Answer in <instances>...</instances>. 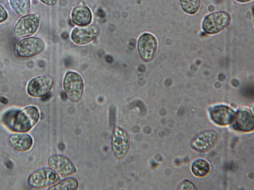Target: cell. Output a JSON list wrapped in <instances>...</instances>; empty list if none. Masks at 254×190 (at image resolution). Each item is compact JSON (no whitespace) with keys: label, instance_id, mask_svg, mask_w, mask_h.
Wrapping results in <instances>:
<instances>
[{"label":"cell","instance_id":"cell-1","mask_svg":"<svg viewBox=\"0 0 254 190\" xmlns=\"http://www.w3.org/2000/svg\"><path fill=\"white\" fill-rule=\"evenodd\" d=\"M39 119V111L34 106H29L21 110H9L2 117L4 124L10 130L19 133L31 130Z\"/></svg>","mask_w":254,"mask_h":190},{"label":"cell","instance_id":"cell-2","mask_svg":"<svg viewBox=\"0 0 254 190\" xmlns=\"http://www.w3.org/2000/svg\"><path fill=\"white\" fill-rule=\"evenodd\" d=\"M59 180L57 173L51 168H42L29 176L28 183L31 187L40 189L51 186Z\"/></svg>","mask_w":254,"mask_h":190},{"label":"cell","instance_id":"cell-3","mask_svg":"<svg viewBox=\"0 0 254 190\" xmlns=\"http://www.w3.org/2000/svg\"><path fill=\"white\" fill-rule=\"evenodd\" d=\"M230 16L224 11L212 13L207 15L202 22L204 31L209 34L218 33L224 29L229 24Z\"/></svg>","mask_w":254,"mask_h":190},{"label":"cell","instance_id":"cell-4","mask_svg":"<svg viewBox=\"0 0 254 190\" xmlns=\"http://www.w3.org/2000/svg\"><path fill=\"white\" fill-rule=\"evenodd\" d=\"M64 87L71 101L77 102L81 98L84 84L81 77L77 73L68 72L66 73L64 81Z\"/></svg>","mask_w":254,"mask_h":190},{"label":"cell","instance_id":"cell-5","mask_svg":"<svg viewBox=\"0 0 254 190\" xmlns=\"http://www.w3.org/2000/svg\"><path fill=\"white\" fill-rule=\"evenodd\" d=\"M43 40L36 37H29L20 40L16 46L17 54L22 57H30L41 53L45 48Z\"/></svg>","mask_w":254,"mask_h":190},{"label":"cell","instance_id":"cell-6","mask_svg":"<svg viewBox=\"0 0 254 190\" xmlns=\"http://www.w3.org/2000/svg\"><path fill=\"white\" fill-rule=\"evenodd\" d=\"M130 145L129 138L127 134L122 129L116 127L113 132L112 148L114 156L122 160L127 155Z\"/></svg>","mask_w":254,"mask_h":190},{"label":"cell","instance_id":"cell-7","mask_svg":"<svg viewBox=\"0 0 254 190\" xmlns=\"http://www.w3.org/2000/svg\"><path fill=\"white\" fill-rule=\"evenodd\" d=\"M39 24V17L35 14H30L21 17L15 24L13 32L18 38L31 36L37 31Z\"/></svg>","mask_w":254,"mask_h":190},{"label":"cell","instance_id":"cell-8","mask_svg":"<svg viewBox=\"0 0 254 190\" xmlns=\"http://www.w3.org/2000/svg\"><path fill=\"white\" fill-rule=\"evenodd\" d=\"M54 85V80L49 76L36 77L32 79L27 86L28 94L33 97H43L47 95Z\"/></svg>","mask_w":254,"mask_h":190},{"label":"cell","instance_id":"cell-9","mask_svg":"<svg viewBox=\"0 0 254 190\" xmlns=\"http://www.w3.org/2000/svg\"><path fill=\"white\" fill-rule=\"evenodd\" d=\"M137 48L142 59L149 61L153 58L157 48L156 39L152 34H143L139 38Z\"/></svg>","mask_w":254,"mask_h":190},{"label":"cell","instance_id":"cell-10","mask_svg":"<svg viewBox=\"0 0 254 190\" xmlns=\"http://www.w3.org/2000/svg\"><path fill=\"white\" fill-rule=\"evenodd\" d=\"M218 134L213 130H207L200 133L191 141L190 145L194 149L200 152L207 151L216 143Z\"/></svg>","mask_w":254,"mask_h":190},{"label":"cell","instance_id":"cell-11","mask_svg":"<svg viewBox=\"0 0 254 190\" xmlns=\"http://www.w3.org/2000/svg\"><path fill=\"white\" fill-rule=\"evenodd\" d=\"M50 167L62 177H67L76 172L72 162L66 157L59 155L51 156L48 159Z\"/></svg>","mask_w":254,"mask_h":190},{"label":"cell","instance_id":"cell-12","mask_svg":"<svg viewBox=\"0 0 254 190\" xmlns=\"http://www.w3.org/2000/svg\"><path fill=\"white\" fill-rule=\"evenodd\" d=\"M99 29L95 25L75 28L71 33V39L76 44L85 45L94 40L99 34Z\"/></svg>","mask_w":254,"mask_h":190},{"label":"cell","instance_id":"cell-13","mask_svg":"<svg viewBox=\"0 0 254 190\" xmlns=\"http://www.w3.org/2000/svg\"><path fill=\"white\" fill-rule=\"evenodd\" d=\"M236 115L233 109L224 105L216 106L210 109L211 119L215 123L220 125H227L233 122Z\"/></svg>","mask_w":254,"mask_h":190},{"label":"cell","instance_id":"cell-14","mask_svg":"<svg viewBox=\"0 0 254 190\" xmlns=\"http://www.w3.org/2000/svg\"><path fill=\"white\" fill-rule=\"evenodd\" d=\"M235 126L242 131H250L254 128V117L249 109H244L238 111L234 119Z\"/></svg>","mask_w":254,"mask_h":190},{"label":"cell","instance_id":"cell-15","mask_svg":"<svg viewBox=\"0 0 254 190\" xmlns=\"http://www.w3.org/2000/svg\"><path fill=\"white\" fill-rule=\"evenodd\" d=\"M8 142L14 150L23 152L28 150L31 147L33 140L27 134L17 133L11 135L9 137Z\"/></svg>","mask_w":254,"mask_h":190},{"label":"cell","instance_id":"cell-16","mask_svg":"<svg viewBox=\"0 0 254 190\" xmlns=\"http://www.w3.org/2000/svg\"><path fill=\"white\" fill-rule=\"evenodd\" d=\"M71 17L74 23L78 26H84L91 22L92 14L88 7L79 5L74 8Z\"/></svg>","mask_w":254,"mask_h":190},{"label":"cell","instance_id":"cell-17","mask_svg":"<svg viewBox=\"0 0 254 190\" xmlns=\"http://www.w3.org/2000/svg\"><path fill=\"white\" fill-rule=\"evenodd\" d=\"M12 9L19 16L28 13L30 10V0H9Z\"/></svg>","mask_w":254,"mask_h":190},{"label":"cell","instance_id":"cell-18","mask_svg":"<svg viewBox=\"0 0 254 190\" xmlns=\"http://www.w3.org/2000/svg\"><path fill=\"white\" fill-rule=\"evenodd\" d=\"M210 166L208 163L203 159L195 161L191 166L192 173L196 176L202 177L206 175L209 172Z\"/></svg>","mask_w":254,"mask_h":190},{"label":"cell","instance_id":"cell-19","mask_svg":"<svg viewBox=\"0 0 254 190\" xmlns=\"http://www.w3.org/2000/svg\"><path fill=\"white\" fill-rule=\"evenodd\" d=\"M180 2L184 11L190 14L196 13L201 5V0H180Z\"/></svg>","mask_w":254,"mask_h":190},{"label":"cell","instance_id":"cell-20","mask_svg":"<svg viewBox=\"0 0 254 190\" xmlns=\"http://www.w3.org/2000/svg\"><path fill=\"white\" fill-rule=\"evenodd\" d=\"M77 186V182L75 179L73 178H68L53 186L48 189L54 190H76Z\"/></svg>","mask_w":254,"mask_h":190},{"label":"cell","instance_id":"cell-21","mask_svg":"<svg viewBox=\"0 0 254 190\" xmlns=\"http://www.w3.org/2000/svg\"><path fill=\"white\" fill-rule=\"evenodd\" d=\"M179 190H196L195 186L189 181L182 182L178 188Z\"/></svg>","mask_w":254,"mask_h":190},{"label":"cell","instance_id":"cell-22","mask_svg":"<svg viewBox=\"0 0 254 190\" xmlns=\"http://www.w3.org/2000/svg\"><path fill=\"white\" fill-rule=\"evenodd\" d=\"M7 18V13L3 7L0 4V23L4 22Z\"/></svg>","mask_w":254,"mask_h":190},{"label":"cell","instance_id":"cell-23","mask_svg":"<svg viewBox=\"0 0 254 190\" xmlns=\"http://www.w3.org/2000/svg\"><path fill=\"white\" fill-rule=\"evenodd\" d=\"M42 2H43V3L47 4V5H55L57 1V0H40Z\"/></svg>","mask_w":254,"mask_h":190},{"label":"cell","instance_id":"cell-24","mask_svg":"<svg viewBox=\"0 0 254 190\" xmlns=\"http://www.w3.org/2000/svg\"><path fill=\"white\" fill-rule=\"evenodd\" d=\"M239 2H248V1H249L251 0H236Z\"/></svg>","mask_w":254,"mask_h":190}]
</instances>
